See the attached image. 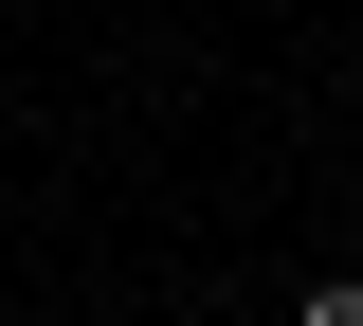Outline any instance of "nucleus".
<instances>
[{"instance_id":"nucleus-1","label":"nucleus","mask_w":363,"mask_h":326,"mask_svg":"<svg viewBox=\"0 0 363 326\" xmlns=\"http://www.w3.org/2000/svg\"><path fill=\"white\" fill-rule=\"evenodd\" d=\"M291 326H363V272H345V290H309V308H291Z\"/></svg>"}]
</instances>
